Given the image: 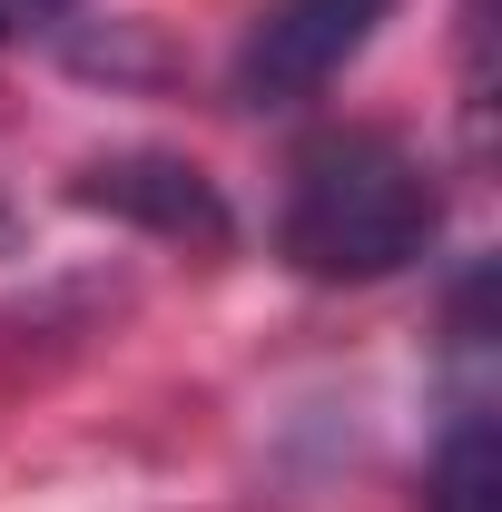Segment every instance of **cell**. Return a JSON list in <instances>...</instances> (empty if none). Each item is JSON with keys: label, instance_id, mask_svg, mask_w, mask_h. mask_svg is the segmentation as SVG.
Returning a JSON list of instances; mask_svg holds the SVG:
<instances>
[{"label": "cell", "instance_id": "cell-1", "mask_svg": "<svg viewBox=\"0 0 502 512\" xmlns=\"http://www.w3.org/2000/svg\"><path fill=\"white\" fill-rule=\"evenodd\" d=\"M443 227L434 168L384 128H325L286 168V256L325 286L404 276Z\"/></svg>", "mask_w": 502, "mask_h": 512}, {"label": "cell", "instance_id": "cell-2", "mask_svg": "<svg viewBox=\"0 0 502 512\" xmlns=\"http://www.w3.org/2000/svg\"><path fill=\"white\" fill-rule=\"evenodd\" d=\"M384 0H266L256 30L237 40V99L276 109V99H315L335 69L375 40Z\"/></svg>", "mask_w": 502, "mask_h": 512}, {"label": "cell", "instance_id": "cell-3", "mask_svg": "<svg viewBox=\"0 0 502 512\" xmlns=\"http://www.w3.org/2000/svg\"><path fill=\"white\" fill-rule=\"evenodd\" d=\"M89 207H119V217H148L158 237H197V247H217L227 237V207L217 188L178 168V158H109V168H89Z\"/></svg>", "mask_w": 502, "mask_h": 512}, {"label": "cell", "instance_id": "cell-4", "mask_svg": "<svg viewBox=\"0 0 502 512\" xmlns=\"http://www.w3.org/2000/svg\"><path fill=\"white\" fill-rule=\"evenodd\" d=\"M434 512H502V444L483 414L453 424V444L434 463Z\"/></svg>", "mask_w": 502, "mask_h": 512}, {"label": "cell", "instance_id": "cell-5", "mask_svg": "<svg viewBox=\"0 0 502 512\" xmlns=\"http://www.w3.org/2000/svg\"><path fill=\"white\" fill-rule=\"evenodd\" d=\"M69 0H0V40H20V30H50Z\"/></svg>", "mask_w": 502, "mask_h": 512}]
</instances>
